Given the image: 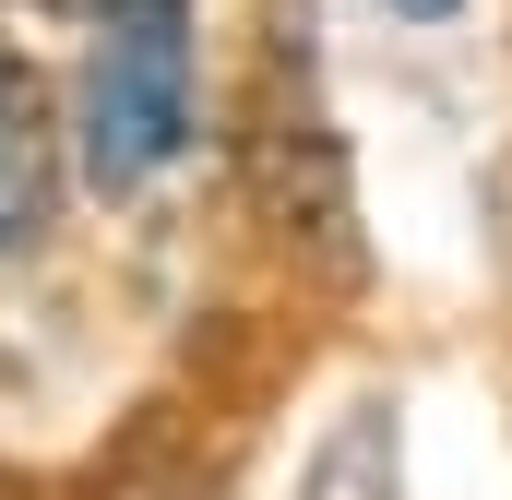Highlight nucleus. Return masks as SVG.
I'll return each mask as SVG.
<instances>
[{"mask_svg":"<svg viewBox=\"0 0 512 500\" xmlns=\"http://www.w3.org/2000/svg\"><path fill=\"white\" fill-rule=\"evenodd\" d=\"M179 143H191V0H96L84 167L108 191H143Z\"/></svg>","mask_w":512,"mask_h":500,"instance_id":"1","label":"nucleus"},{"mask_svg":"<svg viewBox=\"0 0 512 500\" xmlns=\"http://www.w3.org/2000/svg\"><path fill=\"white\" fill-rule=\"evenodd\" d=\"M60 215V131H48V96L0 60V262L48 239Z\"/></svg>","mask_w":512,"mask_h":500,"instance_id":"2","label":"nucleus"},{"mask_svg":"<svg viewBox=\"0 0 512 500\" xmlns=\"http://www.w3.org/2000/svg\"><path fill=\"white\" fill-rule=\"evenodd\" d=\"M298 500H393V405H358V417L310 453Z\"/></svg>","mask_w":512,"mask_h":500,"instance_id":"3","label":"nucleus"}]
</instances>
